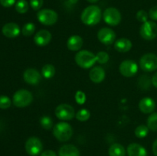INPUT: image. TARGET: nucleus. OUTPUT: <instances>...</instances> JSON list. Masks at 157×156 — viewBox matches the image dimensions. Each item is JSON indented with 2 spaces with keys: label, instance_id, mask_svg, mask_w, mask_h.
<instances>
[{
  "label": "nucleus",
  "instance_id": "c85d7f7f",
  "mask_svg": "<svg viewBox=\"0 0 157 156\" xmlns=\"http://www.w3.org/2000/svg\"><path fill=\"white\" fill-rule=\"evenodd\" d=\"M148 132L149 128L145 125H138L135 129V135H136V137L140 138V139L145 138L148 135Z\"/></svg>",
  "mask_w": 157,
  "mask_h": 156
},
{
  "label": "nucleus",
  "instance_id": "ddd939ff",
  "mask_svg": "<svg viewBox=\"0 0 157 156\" xmlns=\"http://www.w3.org/2000/svg\"><path fill=\"white\" fill-rule=\"evenodd\" d=\"M23 79L30 85H37L41 80V74L34 68H29L23 73Z\"/></svg>",
  "mask_w": 157,
  "mask_h": 156
},
{
  "label": "nucleus",
  "instance_id": "473e14b6",
  "mask_svg": "<svg viewBox=\"0 0 157 156\" xmlns=\"http://www.w3.org/2000/svg\"><path fill=\"white\" fill-rule=\"evenodd\" d=\"M75 101L79 105H83L86 102V94L81 90H78L75 93Z\"/></svg>",
  "mask_w": 157,
  "mask_h": 156
},
{
  "label": "nucleus",
  "instance_id": "b1692460",
  "mask_svg": "<svg viewBox=\"0 0 157 156\" xmlns=\"http://www.w3.org/2000/svg\"><path fill=\"white\" fill-rule=\"evenodd\" d=\"M152 84V79L147 75H142L138 80V87L143 90H147Z\"/></svg>",
  "mask_w": 157,
  "mask_h": 156
},
{
  "label": "nucleus",
  "instance_id": "9b49d317",
  "mask_svg": "<svg viewBox=\"0 0 157 156\" xmlns=\"http://www.w3.org/2000/svg\"><path fill=\"white\" fill-rule=\"evenodd\" d=\"M120 73L125 77H132L138 71V66L135 61L132 60H125L119 67Z\"/></svg>",
  "mask_w": 157,
  "mask_h": 156
},
{
  "label": "nucleus",
  "instance_id": "a211bd4d",
  "mask_svg": "<svg viewBox=\"0 0 157 156\" xmlns=\"http://www.w3.org/2000/svg\"><path fill=\"white\" fill-rule=\"evenodd\" d=\"M83 39L79 35H72L68 38L67 41V48L72 51L79 50L83 46Z\"/></svg>",
  "mask_w": 157,
  "mask_h": 156
},
{
  "label": "nucleus",
  "instance_id": "f03ea898",
  "mask_svg": "<svg viewBox=\"0 0 157 156\" xmlns=\"http://www.w3.org/2000/svg\"><path fill=\"white\" fill-rule=\"evenodd\" d=\"M53 135L60 142H67L73 136V129L70 124L60 122L53 127Z\"/></svg>",
  "mask_w": 157,
  "mask_h": 156
},
{
  "label": "nucleus",
  "instance_id": "e433bc0d",
  "mask_svg": "<svg viewBox=\"0 0 157 156\" xmlns=\"http://www.w3.org/2000/svg\"><path fill=\"white\" fill-rule=\"evenodd\" d=\"M16 3V0H0V4L6 8H9Z\"/></svg>",
  "mask_w": 157,
  "mask_h": 156
},
{
  "label": "nucleus",
  "instance_id": "ea45409f",
  "mask_svg": "<svg viewBox=\"0 0 157 156\" xmlns=\"http://www.w3.org/2000/svg\"><path fill=\"white\" fill-rule=\"evenodd\" d=\"M153 152L155 155L157 156V139L154 141L153 144Z\"/></svg>",
  "mask_w": 157,
  "mask_h": 156
},
{
  "label": "nucleus",
  "instance_id": "f8f14e48",
  "mask_svg": "<svg viewBox=\"0 0 157 156\" xmlns=\"http://www.w3.org/2000/svg\"><path fill=\"white\" fill-rule=\"evenodd\" d=\"M98 38L102 44L110 45L115 42L116 33L109 28H102L98 31Z\"/></svg>",
  "mask_w": 157,
  "mask_h": 156
},
{
  "label": "nucleus",
  "instance_id": "dca6fc26",
  "mask_svg": "<svg viewBox=\"0 0 157 156\" xmlns=\"http://www.w3.org/2000/svg\"><path fill=\"white\" fill-rule=\"evenodd\" d=\"M156 108V103L154 100L150 97L143 98L139 102V109L143 113L149 114L152 113Z\"/></svg>",
  "mask_w": 157,
  "mask_h": 156
},
{
  "label": "nucleus",
  "instance_id": "a19ab883",
  "mask_svg": "<svg viewBox=\"0 0 157 156\" xmlns=\"http://www.w3.org/2000/svg\"><path fill=\"white\" fill-rule=\"evenodd\" d=\"M87 1L90 3H96L98 2V0H87Z\"/></svg>",
  "mask_w": 157,
  "mask_h": 156
},
{
  "label": "nucleus",
  "instance_id": "a878e982",
  "mask_svg": "<svg viewBox=\"0 0 157 156\" xmlns=\"http://www.w3.org/2000/svg\"><path fill=\"white\" fill-rule=\"evenodd\" d=\"M35 31V25L32 22H28L24 24L21 28V33L24 36L29 37L34 34Z\"/></svg>",
  "mask_w": 157,
  "mask_h": 156
},
{
  "label": "nucleus",
  "instance_id": "4c0bfd02",
  "mask_svg": "<svg viewBox=\"0 0 157 156\" xmlns=\"http://www.w3.org/2000/svg\"><path fill=\"white\" fill-rule=\"evenodd\" d=\"M40 156H57V154L52 150H46V151L41 152Z\"/></svg>",
  "mask_w": 157,
  "mask_h": 156
},
{
  "label": "nucleus",
  "instance_id": "2eb2a0df",
  "mask_svg": "<svg viewBox=\"0 0 157 156\" xmlns=\"http://www.w3.org/2000/svg\"><path fill=\"white\" fill-rule=\"evenodd\" d=\"M2 32L3 35L7 38H13L18 36L21 32L19 26L15 22H9L6 23L2 29Z\"/></svg>",
  "mask_w": 157,
  "mask_h": 156
},
{
  "label": "nucleus",
  "instance_id": "58836bf2",
  "mask_svg": "<svg viewBox=\"0 0 157 156\" xmlns=\"http://www.w3.org/2000/svg\"><path fill=\"white\" fill-rule=\"evenodd\" d=\"M152 84L157 88V72L152 77Z\"/></svg>",
  "mask_w": 157,
  "mask_h": 156
},
{
  "label": "nucleus",
  "instance_id": "4be33fe9",
  "mask_svg": "<svg viewBox=\"0 0 157 156\" xmlns=\"http://www.w3.org/2000/svg\"><path fill=\"white\" fill-rule=\"evenodd\" d=\"M109 156H125L126 150L122 145L114 143L109 148Z\"/></svg>",
  "mask_w": 157,
  "mask_h": 156
},
{
  "label": "nucleus",
  "instance_id": "20e7f679",
  "mask_svg": "<svg viewBox=\"0 0 157 156\" xmlns=\"http://www.w3.org/2000/svg\"><path fill=\"white\" fill-rule=\"evenodd\" d=\"M33 100V96L30 91L25 89L18 90L14 93L12 97V102L15 106L18 108L26 107L32 103Z\"/></svg>",
  "mask_w": 157,
  "mask_h": 156
},
{
  "label": "nucleus",
  "instance_id": "393cba45",
  "mask_svg": "<svg viewBox=\"0 0 157 156\" xmlns=\"http://www.w3.org/2000/svg\"><path fill=\"white\" fill-rule=\"evenodd\" d=\"M29 5L26 0H18L15 3V10L20 14H25L28 12Z\"/></svg>",
  "mask_w": 157,
  "mask_h": 156
},
{
  "label": "nucleus",
  "instance_id": "72a5a7b5",
  "mask_svg": "<svg viewBox=\"0 0 157 156\" xmlns=\"http://www.w3.org/2000/svg\"><path fill=\"white\" fill-rule=\"evenodd\" d=\"M136 19L142 23L146 22L148 19V14L144 10L138 11L137 13H136Z\"/></svg>",
  "mask_w": 157,
  "mask_h": 156
},
{
  "label": "nucleus",
  "instance_id": "f704fd0d",
  "mask_svg": "<svg viewBox=\"0 0 157 156\" xmlns=\"http://www.w3.org/2000/svg\"><path fill=\"white\" fill-rule=\"evenodd\" d=\"M44 0H30V6L35 11H38L42 7Z\"/></svg>",
  "mask_w": 157,
  "mask_h": 156
},
{
  "label": "nucleus",
  "instance_id": "6e6552de",
  "mask_svg": "<svg viewBox=\"0 0 157 156\" xmlns=\"http://www.w3.org/2000/svg\"><path fill=\"white\" fill-rule=\"evenodd\" d=\"M55 114L58 119L62 121L71 120L75 116V112L73 106L67 103L58 105L55 110Z\"/></svg>",
  "mask_w": 157,
  "mask_h": 156
},
{
  "label": "nucleus",
  "instance_id": "39448f33",
  "mask_svg": "<svg viewBox=\"0 0 157 156\" xmlns=\"http://www.w3.org/2000/svg\"><path fill=\"white\" fill-rule=\"evenodd\" d=\"M38 21L44 25L51 26L58 21V15L55 11L50 9H40L37 13Z\"/></svg>",
  "mask_w": 157,
  "mask_h": 156
},
{
  "label": "nucleus",
  "instance_id": "7c9ffc66",
  "mask_svg": "<svg viewBox=\"0 0 157 156\" xmlns=\"http://www.w3.org/2000/svg\"><path fill=\"white\" fill-rule=\"evenodd\" d=\"M110 59V56L105 51H99L96 54V61L99 64H106Z\"/></svg>",
  "mask_w": 157,
  "mask_h": 156
},
{
  "label": "nucleus",
  "instance_id": "f3484780",
  "mask_svg": "<svg viewBox=\"0 0 157 156\" xmlns=\"http://www.w3.org/2000/svg\"><path fill=\"white\" fill-rule=\"evenodd\" d=\"M89 77L92 82L95 84H100L105 78V71L101 67H94L90 70L89 73Z\"/></svg>",
  "mask_w": 157,
  "mask_h": 156
},
{
  "label": "nucleus",
  "instance_id": "9d476101",
  "mask_svg": "<svg viewBox=\"0 0 157 156\" xmlns=\"http://www.w3.org/2000/svg\"><path fill=\"white\" fill-rule=\"evenodd\" d=\"M25 147L26 152L31 156L38 155L39 154H41L43 148L41 141L38 138L35 137V136L28 139Z\"/></svg>",
  "mask_w": 157,
  "mask_h": 156
},
{
  "label": "nucleus",
  "instance_id": "c756f323",
  "mask_svg": "<svg viewBox=\"0 0 157 156\" xmlns=\"http://www.w3.org/2000/svg\"><path fill=\"white\" fill-rule=\"evenodd\" d=\"M40 124H41V127L44 129H51L53 127V121H52V118L50 116H43L40 119Z\"/></svg>",
  "mask_w": 157,
  "mask_h": 156
},
{
  "label": "nucleus",
  "instance_id": "6ab92c4d",
  "mask_svg": "<svg viewBox=\"0 0 157 156\" xmlns=\"http://www.w3.org/2000/svg\"><path fill=\"white\" fill-rule=\"evenodd\" d=\"M128 156H147V150L137 143H131L127 147Z\"/></svg>",
  "mask_w": 157,
  "mask_h": 156
},
{
  "label": "nucleus",
  "instance_id": "423d86ee",
  "mask_svg": "<svg viewBox=\"0 0 157 156\" xmlns=\"http://www.w3.org/2000/svg\"><path fill=\"white\" fill-rule=\"evenodd\" d=\"M140 67L145 72H153L157 70V56L155 54L147 53L141 57Z\"/></svg>",
  "mask_w": 157,
  "mask_h": 156
},
{
  "label": "nucleus",
  "instance_id": "2f4dec72",
  "mask_svg": "<svg viewBox=\"0 0 157 156\" xmlns=\"http://www.w3.org/2000/svg\"><path fill=\"white\" fill-rule=\"evenodd\" d=\"M11 104H12V101H11L10 98L5 95L0 96V109L6 110L10 107Z\"/></svg>",
  "mask_w": 157,
  "mask_h": 156
},
{
  "label": "nucleus",
  "instance_id": "5701e85b",
  "mask_svg": "<svg viewBox=\"0 0 157 156\" xmlns=\"http://www.w3.org/2000/svg\"><path fill=\"white\" fill-rule=\"evenodd\" d=\"M55 74V68L52 64H47L41 68V75L45 79H51Z\"/></svg>",
  "mask_w": 157,
  "mask_h": 156
},
{
  "label": "nucleus",
  "instance_id": "aec40b11",
  "mask_svg": "<svg viewBox=\"0 0 157 156\" xmlns=\"http://www.w3.org/2000/svg\"><path fill=\"white\" fill-rule=\"evenodd\" d=\"M132 42L127 38H120L114 42V48L121 53L128 52L132 48Z\"/></svg>",
  "mask_w": 157,
  "mask_h": 156
},
{
  "label": "nucleus",
  "instance_id": "f257e3e1",
  "mask_svg": "<svg viewBox=\"0 0 157 156\" xmlns=\"http://www.w3.org/2000/svg\"><path fill=\"white\" fill-rule=\"evenodd\" d=\"M103 16L102 11L98 6H89L83 10L81 15V21L84 24L93 26L101 21Z\"/></svg>",
  "mask_w": 157,
  "mask_h": 156
},
{
  "label": "nucleus",
  "instance_id": "0eeeda50",
  "mask_svg": "<svg viewBox=\"0 0 157 156\" xmlns=\"http://www.w3.org/2000/svg\"><path fill=\"white\" fill-rule=\"evenodd\" d=\"M140 34L144 39L152 41L157 37V24L152 21L143 23L140 29Z\"/></svg>",
  "mask_w": 157,
  "mask_h": 156
},
{
  "label": "nucleus",
  "instance_id": "1a4fd4ad",
  "mask_svg": "<svg viewBox=\"0 0 157 156\" xmlns=\"http://www.w3.org/2000/svg\"><path fill=\"white\" fill-rule=\"evenodd\" d=\"M103 18L105 23L110 26H116L121 23V13L117 9L113 7L107 8L103 13Z\"/></svg>",
  "mask_w": 157,
  "mask_h": 156
},
{
  "label": "nucleus",
  "instance_id": "cd10ccee",
  "mask_svg": "<svg viewBox=\"0 0 157 156\" xmlns=\"http://www.w3.org/2000/svg\"><path fill=\"white\" fill-rule=\"evenodd\" d=\"M147 127L152 131H157V113H152L147 119Z\"/></svg>",
  "mask_w": 157,
  "mask_h": 156
},
{
  "label": "nucleus",
  "instance_id": "bb28decb",
  "mask_svg": "<svg viewBox=\"0 0 157 156\" xmlns=\"http://www.w3.org/2000/svg\"><path fill=\"white\" fill-rule=\"evenodd\" d=\"M76 119L80 122H86L90 117V113L87 109H81L75 114Z\"/></svg>",
  "mask_w": 157,
  "mask_h": 156
},
{
  "label": "nucleus",
  "instance_id": "7ed1b4c3",
  "mask_svg": "<svg viewBox=\"0 0 157 156\" xmlns=\"http://www.w3.org/2000/svg\"><path fill=\"white\" fill-rule=\"evenodd\" d=\"M75 59L76 64L84 69L90 68L97 62L96 55L87 50L78 51L75 55Z\"/></svg>",
  "mask_w": 157,
  "mask_h": 156
},
{
  "label": "nucleus",
  "instance_id": "4468645a",
  "mask_svg": "<svg viewBox=\"0 0 157 156\" xmlns=\"http://www.w3.org/2000/svg\"><path fill=\"white\" fill-rule=\"evenodd\" d=\"M52 40V34L48 30H40L35 34L34 37V41L38 46H46L50 43Z\"/></svg>",
  "mask_w": 157,
  "mask_h": 156
},
{
  "label": "nucleus",
  "instance_id": "c9c22d12",
  "mask_svg": "<svg viewBox=\"0 0 157 156\" xmlns=\"http://www.w3.org/2000/svg\"><path fill=\"white\" fill-rule=\"evenodd\" d=\"M149 16L152 20L157 21V6H153L150 9L149 12Z\"/></svg>",
  "mask_w": 157,
  "mask_h": 156
},
{
  "label": "nucleus",
  "instance_id": "412c9836",
  "mask_svg": "<svg viewBox=\"0 0 157 156\" xmlns=\"http://www.w3.org/2000/svg\"><path fill=\"white\" fill-rule=\"evenodd\" d=\"M59 156H80V151L73 145H64L58 151Z\"/></svg>",
  "mask_w": 157,
  "mask_h": 156
}]
</instances>
